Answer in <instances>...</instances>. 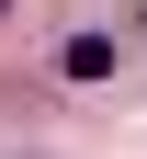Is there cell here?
Here are the masks:
<instances>
[{
    "label": "cell",
    "mask_w": 147,
    "mask_h": 159,
    "mask_svg": "<svg viewBox=\"0 0 147 159\" xmlns=\"http://www.w3.org/2000/svg\"><path fill=\"white\" fill-rule=\"evenodd\" d=\"M113 57H124L113 34H68V46H57V68H68V80H113Z\"/></svg>",
    "instance_id": "6da1fadb"
}]
</instances>
